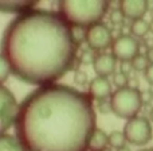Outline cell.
I'll return each instance as SVG.
<instances>
[{"instance_id": "cell-10", "label": "cell", "mask_w": 153, "mask_h": 151, "mask_svg": "<svg viewBox=\"0 0 153 151\" xmlns=\"http://www.w3.org/2000/svg\"><path fill=\"white\" fill-rule=\"evenodd\" d=\"M111 82L106 77H95L91 80L89 85V96L93 100L106 101L109 97H111Z\"/></svg>"}, {"instance_id": "cell-18", "label": "cell", "mask_w": 153, "mask_h": 151, "mask_svg": "<svg viewBox=\"0 0 153 151\" xmlns=\"http://www.w3.org/2000/svg\"><path fill=\"white\" fill-rule=\"evenodd\" d=\"M11 68L8 65L7 59L4 58L3 54H0V85H3V82L7 81V78L10 77Z\"/></svg>"}, {"instance_id": "cell-26", "label": "cell", "mask_w": 153, "mask_h": 151, "mask_svg": "<svg viewBox=\"0 0 153 151\" xmlns=\"http://www.w3.org/2000/svg\"><path fill=\"white\" fill-rule=\"evenodd\" d=\"M140 151H153V149H144V150H140Z\"/></svg>"}, {"instance_id": "cell-8", "label": "cell", "mask_w": 153, "mask_h": 151, "mask_svg": "<svg viewBox=\"0 0 153 151\" xmlns=\"http://www.w3.org/2000/svg\"><path fill=\"white\" fill-rule=\"evenodd\" d=\"M85 39H86L89 47L93 50H105V49L110 47L114 41L111 30L103 23H97L89 27L86 30Z\"/></svg>"}, {"instance_id": "cell-1", "label": "cell", "mask_w": 153, "mask_h": 151, "mask_svg": "<svg viewBox=\"0 0 153 151\" xmlns=\"http://www.w3.org/2000/svg\"><path fill=\"white\" fill-rule=\"evenodd\" d=\"M16 138L26 151H87L95 131L93 98L66 85H46L19 105Z\"/></svg>"}, {"instance_id": "cell-20", "label": "cell", "mask_w": 153, "mask_h": 151, "mask_svg": "<svg viewBox=\"0 0 153 151\" xmlns=\"http://www.w3.org/2000/svg\"><path fill=\"white\" fill-rule=\"evenodd\" d=\"M110 20H111V23H114V24H121L122 22H124V15H122V12L120 11V8L111 12Z\"/></svg>"}, {"instance_id": "cell-6", "label": "cell", "mask_w": 153, "mask_h": 151, "mask_svg": "<svg viewBox=\"0 0 153 151\" xmlns=\"http://www.w3.org/2000/svg\"><path fill=\"white\" fill-rule=\"evenodd\" d=\"M124 135L126 142L134 146H144L152 139V125L148 119L136 116L129 119L124 127Z\"/></svg>"}, {"instance_id": "cell-23", "label": "cell", "mask_w": 153, "mask_h": 151, "mask_svg": "<svg viewBox=\"0 0 153 151\" xmlns=\"http://www.w3.org/2000/svg\"><path fill=\"white\" fill-rule=\"evenodd\" d=\"M145 56H146V58H148L149 64H153V46H151V47L146 50Z\"/></svg>"}, {"instance_id": "cell-13", "label": "cell", "mask_w": 153, "mask_h": 151, "mask_svg": "<svg viewBox=\"0 0 153 151\" xmlns=\"http://www.w3.org/2000/svg\"><path fill=\"white\" fill-rule=\"evenodd\" d=\"M35 4V2H0V12L23 14L28 10H32Z\"/></svg>"}, {"instance_id": "cell-4", "label": "cell", "mask_w": 153, "mask_h": 151, "mask_svg": "<svg viewBox=\"0 0 153 151\" xmlns=\"http://www.w3.org/2000/svg\"><path fill=\"white\" fill-rule=\"evenodd\" d=\"M110 101V108L116 116L122 119H133L143 108V95L137 88H121L113 92Z\"/></svg>"}, {"instance_id": "cell-3", "label": "cell", "mask_w": 153, "mask_h": 151, "mask_svg": "<svg viewBox=\"0 0 153 151\" xmlns=\"http://www.w3.org/2000/svg\"><path fill=\"white\" fill-rule=\"evenodd\" d=\"M109 8L108 2H59V15L70 27H91L101 23V19L105 16Z\"/></svg>"}, {"instance_id": "cell-17", "label": "cell", "mask_w": 153, "mask_h": 151, "mask_svg": "<svg viewBox=\"0 0 153 151\" xmlns=\"http://www.w3.org/2000/svg\"><path fill=\"white\" fill-rule=\"evenodd\" d=\"M130 65H132V69L137 70V72H145L146 68L149 66V61L146 58V56L144 54H138L134 58L130 61Z\"/></svg>"}, {"instance_id": "cell-25", "label": "cell", "mask_w": 153, "mask_h": 151, "mask_svg": "<svg viewBox=\"0 0 153 151\" xmlns=\"http://www.w3.org/2000/svg\"><path fill=\"white\" fill-rule=\"evenodd\" d=\"M117 151H130V149H128V147H122V149H120Z\"/></svg>"}, {"instance_id": "cell-27", "label": "cell", "mask_w": 153, "mask_h": 151, "mask_svg": "<svg viewBox=\"0 0 153 151\" xmlns=\"http://www.w3.org/2000/svg\"><path fill=\"white\" fill-rule=\"evenodd\" d=\"M151 119H152V122H153V109L151 111Z\"/></svg>"}, {"instance_id": "cell-9", "label": "cell", "mask_w": 153, "mask_h": 151, "mask_svg": "<svg viewBox=\"0 0 153 151\" xmlns=\"http://www.w3.org/2000/svg\"><path fill=\"white\" fill-rule=\"evenodd\" d=\"M149 8V3L144 0H124L120 3V11L122 12L124 18L137 20L143 19Z\"/></svg>"}, {"instance_id": "cell-16", "label": "cell", "mask_w": 153, "mask_h": 151, "mask_svg": "<svg viewBox=\"0 0 153 151\" xmlns=\"http://www.w3.org/2000/svg\"><path fill=\"white\" fill-rule=\"evenodd\" d=\"M125 142L126 138L124 135V131H111L109 134V146H111L113 149L120 150L125 147Z\"/></svg>"}, {"instance_id": "cell-2", "label": "cell", "mask_w": 153, "mask_h": 151, "mask_svg": "<svg viewBox=\"0 0 153 151\" xmlns=\"http://www.w3.org/2000/svg\"><path fill=\"white\" fill-rule=\"evenodd\" d=\"M1 54L19 80L51 85L71 69L76 56L73 30L59 14L28 10L7 26Z\"/></svg>"}, {"instance_id": "cell-7", "label": "cell", "mask_w": 153, "mask_h": 151, "mask_svg": "<svg viewBox=\"0 0 153 151\" xmlns=\"http://www.w3.org/2000/svg\"><path fill=\"white\" fill-rule=\"evenodd\" d=\"M140 43L132 35H120L111 43V54L116 59L122 62H130L136 56H138Z\"/></svg>"}, {"instance_id": "cell-24", "label": "cell", "mask_w": 153, "mask_h": 151, "mask_svg": "<svg viewBox=\"0 0 153 151\" xmlns=\"http://www.w3.org/2000/svg\"><path fill=\"white\" fill-rule=\"evenodd\" d=\"M149 31L153 32V20L151 22V23H149Z\"/></svg>"}, {"instance_id": "cell-21", "label": "cell", "mask_w": 153, "mask_h": 151, "mask_svg": "<svg viewBox=\"0 0 153 151\" xmlns=\"http://www.w3.org/2000/svg\"><path fill=\"white\" fill-rule=\"evenodd\" d=\"M144 73H145V80L151 85H153V64H149V66L146 68V70Z\"/></svg>"}, {"instance_id": "cell-19", "label": "cell", "mask_w": 153, "mask_h": 151, "mask_svg": "<svg viewBox=\"0 0 153 151\" xmlns=\"http://www.w3.org/2000/svg\"><path fill=\"white\" fill-rule=\"evenodd\" d=\"M113 84L116 85L118 89H121V88H126L128 84H129V78H128V74H125V73L122 72H118L116 73L113 77Z\"/></svg>"}, {"instance_id": "cell-15", "label": "cell", "mask_w": 153, "mask_h": 151, "mask_svg": "<svg viewBox=\"0 0 153 151\" xmlns=\"http://www.w3.org/2000/svg\"><path fill=\"white\" fill-rule=\"evenodd\" d=\"M149 32V22L145 19H137L133 20L132 26H130V34L134 38H143Z\"/></svg>"}, {"instance_id": "cell-22", "label": "cell", "mask_w": 153, "mask_h": 151, "mask_svg": "<svg viewBox=\"0 0 153 151\" xmlns=\"http://www.w3.org/2000/svg\"><path fill=\"white\" fill-rule=\"evenodd\" d=\"M100 111L102 112V113H108V112H110L111 111V108H110V101H101L100 103Z\"/></svg>"}, {"instance_id": "cell-28", "label": "cell", "mask_w": 153, "mask_h": 151, "mask_svg": "<svg viewBox=\"0 0 153 151\" xmlns=\"http://www.w3.org/2000/svg\"><path fill=\"white\" fill-rule=\"evenodd\" d=\"M152 20H153V11H152Z\"/></svg>"}, {"instance_id": "cell-5", "label": "cell", "mask_w": 153, "mask_h": 151, "mask_svg": "<svg viewBox=\"0 0 153 151\" xmlns=\"http://www.w3.org/2000/svg\"><path fill=\"white\" fill-rule=\"evenodd\" d=\"M19 104L13 93L4 85H0V135L15 125Z\"/></svg>"}, {"instance_id": "cell-12", "label": "cell", "mask_w": 153, "mask_h": 151, "mask_svg": "<svg viewBox=\"0 0 153 151\" xmlns=\"http://www.w3.org/2000/svg\"><path fill=\"white\" fill-rule=\"evenodd\" d=\"M108 146H109V135L105 132V131L95 128V131L93 132L91 138H90L87 150H90V151H105Z\"/></svg>"}, {"instance_id": "cell-14", "label": "cell", "mask_w": 153, "mask_h": 151, "mask_svg": "<svg viewBox=\"0 0 153 151\" xmlns=\"http://www.w3.org/2000/svg\"><path fill=\"white\" fill-rule=\"evenodd\" d=\"M0 151H26L15 136L3 134L0 135Z\"/></svg>"}, {"instance_id": "cell-11", "label": "cell", "mask_w": 153, "mask_h": 151, "mask_svg": "<svg viewBox=\"0 0 153 151\" xmlns=\"http://www.w3.org/2000/svg\"><path fill=\"white\" fill-rule=\"evenodd\" d=\"M116 65H117V59L113 57V54L102 53L98 54L93 59V69H94V72L97 73L98 77H106L108 78V76L114 73Z\"/></svg>"}]
</instances>
